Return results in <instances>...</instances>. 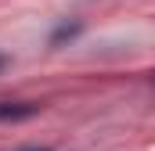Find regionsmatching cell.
Returning <instances> with one entry per match:
<instances>
[{
  "mask_svg": "<svg viewBox=\"0 0 155 151\" xmlns=\"http://www.w3.org/2000/svg\"><path fill=\"white\" fill-rule=\"evenodd\" d=\"M33 115H40L36 101H0V122H25Z\"/></svg>",
  "mask_w": 155,
  "mask_h": 151,
  "instance_id": "obj_1",
  "label": "cell"
},
{
  "mask_svg": "<svg viewBox=\"0 0 155 151\" xmlns=\"http://www.w3.org/2000/svg\"><path fill=\"white\" fill-rule=\"evenodd\" d=\"M83 33V22H61L54 33H51V47H61L65 40H76Z\"/></svg>",
  "mask_w": 155,
  "mask_h": 151,
  "instance_id": "obj_2",
  "label": "cell"
},
{
  "mask_svg": "<svg viewBox=\"0 0 155 151\" xmlns=\"http://www.w3.org/2000/svg\"><path fill=\"white\" fill-rule=\"evenodd\" d=\"M7 65H11V61H7V54H0V72H4Z\"/></svg>",
  "mask_w": 155,
  "mask_h": 151,
  "instance_id": "obj_3",
  "label": "cell"
},
{
  "mask_svg": "<svg viewBox=\"0 0 155 151\" xmlns=\"http://www.w3.org/2000/svg\"><path fill=\"white\" fill-rule=\"evenodd\" d=\"M25 151H51V148H25Z\"/></svg>",
  "mask_w": 155,
  "mask_h": 151,
  "instance_id": "obj_4",
  "label": "cell"
},
{
  "mask_svg": "<svg viewBox=\"0 0 155 151\" xmlns=\"http://www.w3.org/2000/svg\"><path fill=\"white\" fill-rule=\"evenodd\" d=\"M152 83H155V72H152Z\"/></svg>",
  "mask_w": 155,
  "mask_h": 151,
  "instance_id": "obj_5",
  "label": "cell"
}]
</instances>
